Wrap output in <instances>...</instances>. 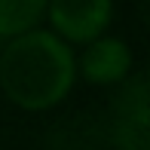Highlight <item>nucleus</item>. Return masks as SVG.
I'll return each instance as SVG.
<instances>
[{
    "instance_id": "nucleus-3",
    "label": "nucleus",
    "mask_w": 150,
    "mask_h": 150,
    "mask_svg": "<svg viewBox=\"0 0 150 150\" xmlns=\"http://www.w3.org/2000/svg\"><path fill=\"white\" fill-rule=\"evenodd\" d=\"M129 61H132V55H129L126 43H120L117 37H95L86 46L80 67L92 83H113V80L126 77Z\"/></svg>"
},
{
    "instance_id": "nucleus-4",
    "label": "nucleus",
    "mask_w": 150,
    "mask_h": 150,
    "mask_svg": "<svg viewBox=\"0 0 150 150\" xmlns=\"http://www.w3.org/2000/svg\"><path fill=\"white\" fill-rule=\"evenodd\" d=\"M46 9V0H0V37H18Z\"/></svg>"
},
{
    "instance_id": "nucleus-2",
    "label": "nucleus",
    "mask_w": 150,
    "mask_h": 150,
    "mask_svg": "<svg viewBox=\"0 0 150 150\" xmlns=\"http://www.w3.org/2000/svg\"><path fill=\"white\" fill-rule=\"evenodd\" d=\"M113 0H49V18L67 40H95L110 22Z\"/></svg>"
},
{
    "instance_id": "nucleus-1",
    "label": "nucleus",
    "mask_w": 150,
    "mask_h": 150,
    "mask_svg": "<svg viewBox=\"0 0 150 150\" xmlns=\"http://www.w3.org/2000/svg\"><path fill=\"white\" fill-rule=\"evenodd\" d=\"M74 83V52L49 31H25L0 55V86L22 107H49Z\"/></svg>"
}]
</instances>
